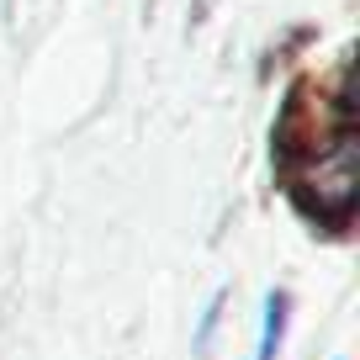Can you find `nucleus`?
I'll list each match as a JSON object with an SVG mask.
<instances>
[{"label": "nucleus", "instance_id": "f257e3e1", "mask_svg": "<svg viewBox=\"0 0 360 360\" xmlns=\"http://www.w3.org/2000/svg\"><path fill=\"white\" fill-rule=\"evenodd\" d=\"M355 175H360L355 138L345 133L323 159H318V169H313V202L328 207V212H349V202H355Z\"/></svg>", "mask_w": 360, "mask_h": 360}, {"label": "nucleus", "instance_id": "f03ea898", "mask_svg": "<svg viewBox=\"0 0 360 360\" xmlns=\"http://www.w3.org/2000/svg\"><path fill=\"white\" fill-rule=\"evenodd\" d=\"M281 334H286V292H270V297H265V323H259V349H255V360H276Z\"/></svg>", "mask_w": 360, "mask_h": 360}, {"label": "nucleus", "instance_id": "7ed1b4c3", "mask_svg": "<svg viewBox=\"0 0 360 360\" xmlns=\"http://www.w3.org/2000/svg\"><path fill=\"white\" fill-rule=\"evenodd\" d=\"M217 313H223V292L207 302V313H202V334H196V355H207L212 349V323H217Z\"/></svg>", "mask_w": 360, "mask_h": 360}]
</instances>
